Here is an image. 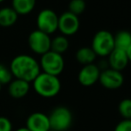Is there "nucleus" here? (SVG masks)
Instances as JSON below:
<instances>
[{"instance_id":"nucleus-17","label":"nucleus","mask_w":131,"mask_h":131,"mask_svg":"<svg viewBox=\"0 0 131 131\" xmlns=\"http://www.w3.org/2000/svg\"><path fill=\"white\" fill-rule=\"evenodd\" d=\"M131 45V33L128 30H121L114 36V47L117 49L127 51Z\"/></svg>"},{"instance_id":"nucleus-7","label":"nucleus","mask_w":131,"mask_h":131,"mask_svg":"<svg viewBox=\"0 0 131 131\" xmlns=\"http://www.w3.org/2000/svg\"><path fill=\"white\" fill-rule=\"evenodd\" d=\"M59 16L54 11L51 9H43L37 16L38 29L50 35L58 29Z\"/></svg>"},{"instance_id":"nucleus-16","label":"nucleus","mask_w":131,"mask_h":131,"mask_svg":"<svg viewBox=\"0 0 131 131\" xmlns=\"http://www.w3.org/2000/svg\"><path fill=\"white\" fill-rule=\"evenodd\" d=\"M37 0H12V8L18 15H27L35 8Z\"/></svg>"},{"instance_id":"nucleus-28","label":"nucleus","mask_w":131,"mask_h":131,"mask_svg":"<svg viewBox=\"0 0 131 131\" xmlns=\"http://www.w3.org/2000/svg\"><path fill=\"white\" fill-rule=\"evenodd\" d=\"M3 1H5V0H0V3H2Z\"/></svg>"},{"instance_id":"nucleus-20","label":"nucleus","mask_w":131,"mask_h":131,"mask_svg":"<svg viewBox=\"0 0 131 131\" xmlns=\"http://www.w3.org/2000/svg\"><path fill=\"white\" fill-rule=\"evenodd\" d=\"M86 6L85 0H71L69 3V12L79 16L84 13Z\"/></svg>"},{"instance_id":"nucleus-10","label":"nucleus","mask_w":131,"mask_h":131,"mask_svg":"<svg viewBox=\"0 0 131 131\" xmlns=\"http://www.w3.org/2000/svg\"><path fill=\"white\" fill-rule=\"evenodd\" d=\"M101 70L97 64L92 63L85 65L79 71L78 74V80L79 84L83 86H91L98 82Z\"/></svg>"},{"instance_id":"nucleus-2","label":"nucleus","mask_w":131,"mask_h":131,"mask_svg":"<svg viewBox=\"0 0 131 131\" xmlns=\"http://www.w3.org/2000/svg\"><path fill=\"white\" fill-rule=\"evenodd\" d=\"M32 86L34 91L39 96L44 98H53L60 93L62 83L58 77L40 72L32 81Z\"/></svg>"},{"instance_id":"nucleus-19","label":"nucleus","mask_w":131,"mask_h":131,"mask_svg":"<svg viewBox=\"0 0 131 131\" xmlns=\"http://www.w3.org/2000/svg\"><path fill=\"white\" fill-rule=\"evenodd\" d=\"M118 111L123 119H131V99H122L118 105Z\"/></svg>"},{"instance_id":"nucleus-27","label":"nucleus","mask_w":131,"mask_h":131,"mask_svg":"<svg viewBox=\"0 0 131 131\" xmlns=\"http://www.w3.org/2000/svg\"><path fill=\"white\" fill-rule=\"evenodd\" d=\"M48 131H56V130H53V129H49Z\"/></svg>"},{"instance_id":"nucleus-4","label":"nucleus","mask_w":131,"mask_h":131,"mask_svg":"<svg viewBox=\"0 0 131 131\" xmlns=\"http://www.w3.org/2000/svg\"><path fill=\"white\" fill-rule=\"evenodd\" d=\"M39 65L43 72L58 77L63 71L65 62L62 54L50 50L41 55Z\"/></svg>"},{"instance_id":"nucleus-26","label":"nucleus","mask_w":131,"mask_h":131,"mask_svg":"<svg viewBox=\"0 0 131 131\" xmlns=\"http://www.w3.org/2000/svg\"><path fill=\"white\" fill-rule=\"evenodd\" d=\"M1 89H2V85L0 84V92H1Z\"/></svg>"},{"instance_id":"nucleus-11","label":"nucleus","mask_w":131,"mask_h":131,"mask_svg":"<svg viewBox=\"0 0 131 131\" xmlns=\"http://www.w3.org/2000/svg\"><path fill=\"white\" fill-rule=\"evenodd\" d=\"M26 128L29 131H48L50 128L48 115L43 112H33L28 117Z\"/></svg>"},{"instance_id":"nucleus-15","label":"nucleus","mask_w":131,"mask_h":131,"mask_svg":"<svg viewBox=\"0 0 131 131\" xmlns=\"http://www.w3.org/2000/svg\"><path fill=\"white\" fill-rule=\"evenodd\" d=\"M18 14L12 7H3L0 9V27H11L17 21Z\"/></svg>"},{"instance_id":"nucleus-6","label":"nucleus","mask_w":131,"mask_h":131,"mask_svg":"<svg viewBox=\"0 0 131 131\" xmlns=\"http://www.w3.org/2000/svg\"><path fill=\"white\" fill-rule=\"evenodd\" d=\"M28 44L32 52L43 55L44 53H47L51 49L50 35L39 29H35L29 35Z\"/></svg>"},{"instance_id":"nucleus-24","label":"nucleus","mask_w":131,"mask_h":131,"mask_svg":"<svg viewBox=\"0 0 131 131\" xmlns=\"http://www.w3.org/2000/svg\"><path fill=\"white\" fill-rule=\"evenodd\" d=\"M126 53H127V55H128V61H129V62H131V45L129 46V47H128V48L127 49Z\"/></svg>"},{"instance_id":"nucleus-3","label":"nucleus","mask_w":131,"mask_h":131,"mask_svg":"<svg viewBox=\"0 0 131 131\" xmlns=\"http://www.w3.org/2000/svg\"><path fill=\"white\" fill-rule=\"evenodd\" d=\"M91 48L95 53L96 56L108 57L115 48L114 36L110 31L104 29L97 31L92 39Z\"/></svg>"},{"instance_id":"nucleus-12","label":"nucleus","mask_w":131,"mask_h":131,"mask_svg":"<svg viewBox=\"0 0 131 131\" xmlns=\"http://www.w3.org/2000/svg\"><path fill=\"white\" fill-rule=\"evenodd\" d=\"M107 62H108L109 68L118 71H121L128 66L129 61H128L126 51L114 48L113 51L108 55Z\"/></svg>"},{"instance_id":"nucleus-25","label":"nucleus","mask_w":131,"mask_h":131,"mask_svg":"<svg viewBox=\"0 0 131 131\" xmlns=\"http://www.w3.org/2000/svg\"><path fill=\"white\" fill-rule=\"evenodd\" d=\"M15 131H29L28 128H26V127H23V128H17Z\"/></svg>"},{"instance_id":"nucleus-22","label":"nucleus","mask_w":131,"mask_h":131,"mask_svg":"<svg viewBox=\"0 0 131 131\" xmlns=\"http://www.w3.org/2000/svg\"><path fill=\"white\" fill-rule=\"evenodd\" d=\"M0 131H13L12 122L5 116H0Z\"/></svg>"},{"instance_id":"nucleus-14","label":"nucleus","mask_w":131,"mask_h":131,"mask_svg":"<svg viewBox=\"0 0 131 131\" xmlns=\"http://www.w3.org/2000/svg\"><path fill=\"white\" fill-rule=\"evenodd\" d=\"M75 57L79 63L85 66L94 63L97 56L93 51V49L91 48V47H83L77 51Z\"/></svg>"},{"instance_id":"nucleus-21","label":"nucleus","mask_w":131,"mask_h":131,"mask_svg":"<svg viewBox=\"0 0 131 131\" xmlns=\"http://www.w3.org/2000/svg\"><path fill=\"white\" fill-rule=\"evenodd\" d=\"M13 80V75L10 69L0 63V84L6 85Z\"/></svg>"},{"instance_id":"nucleus-18","label":"nucleus","mask_w":131,"mask_h":131,"mask_svg":"<svg viewBox=\"0 0 131 131\" xmlns=\"http://www.w3.org/2000/svg\"><path fill=\"white\" fill-rule=\"evenodd\" d=\"M69 40H68L67 37L63 36V35H59L56 36L51 39V51L55 52L57 53L62 54L65 53L69 48Z\"/></svg>"},{"instance_id":"nucleus-8","label":"nucleus","mask_w":131,"mask_h":131,"mask_svg":"<svg viewBox=\"0 0 131 131\" xmlns=\"http://www.w3.org/2000/svg\"><path fill=\"white\" fill-rule=\"evenodd\" d=\"M98 81L105 89L116 90L122 86L124 83V77L121 71L108 68L104 71H101Z\"/></svg>"},{"instance_id":"nucleus-1","label":"nucleus","mask_w":131,"mask_h":131,"mask_svg":"<svg viewBox=\"0 0 131 131\" xmlns=\"http://www.w3.org/2000/svg\"><path fill=\"white\" fill-rule=\"evenodd\" d=\"M10 69L14 79H21L30 83L41 72L39 62L28 54H19L12 60Z\"/></svg>"},{"instance_id":"nucleus-13","label":"nucleus","mask_w":131,"mask_h":131,"mask_svg":"<svg viewBox=\"0 0 131 131\" xmlns=\"http://www.w3.org/2000/svg\"><path fill=\"white\" fill-rule=\"evenodd\" d=\"M30 83L21 79H14L8 84V94L14 99H21L29 94Z\"/></svg>"},{"instance_id":"nucleus-5","label":"nucleus","mask_w":131,"mask_h":131,"mask_svg":"<svg viewBox=\"0 0 131 131\" xmlns=\"http://www.w3.org/2000/svg\"><path fill=\"white\" fill-rule=\"evenodd\" d=\"M50 128L56 131H66L72 124V113L65 106L55 107L48 115Z\"/></svg>"},{"instance_id":"nucleus-23","label":"nucleus","mask_w":131,"mask_h":131,"mask_svg":"<svg viewBox=\"0 0 131 131\" xmlns=\"http://www.w3.org/2000/svg\"><path fill=\"white\" fill-rule=\"evenodd\" d=\"M114 131H131V119H122L116 125Z\"/></svg>"},{"instance_id":"nucleus-9","label":"nucleus","mask_w":131,"mask_h":131,"mask_svg":"<svg viewBox=\"0 0 131 131\" xmlns=\"http://www.w3.org/2000/svg\"><path fill=\"white\" fill-rule=\"evenodd\" d=\"M79 16L71 14L67 11L59 16L58 19V29L62 35L65 37L73 36L78 32L79 29Z\"/></svg>"}]
</instances>
